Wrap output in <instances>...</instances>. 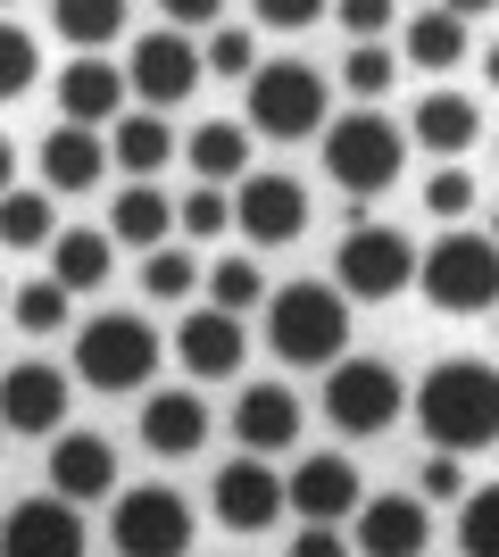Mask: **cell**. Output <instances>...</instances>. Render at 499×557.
<instances>
[{
    "label": "cell",
    "mask_w": 499,
    "mask_h": 557,
    "mask_svg": "<svg viewBox=\"0 0 499 557\" xmlns=\"http://www.w3.org/2000/svg\"><path fill=\"white\" fill-rule=\"evenodd\" d=\"M416 424L433 449H491L499 442V367L483 358H441L416 383Z\"/></svg>",
    "instance_id": "obj_1"
},
{
    "label": "cell",
    "mask_w": 499,
    "mask_h": 557,
    "mask_svg": "<svg viewBox=\"0 0 499 557\" xmlns=\"http://www.w3.org/2000/svg\"><path fill=\"white\" fill-rule=\"evenodd\" d=\"M266 349L284 367H333L350 349V292L341 283H284L266 300Z\"/></svg>",
    "instance_id": "obj_2"
},
{
    "label": "cell",
    "mask_w": 499,
    "mask_h": 557,
    "mask_svg": "<svg viewBox=\"0 0 499 557\" xmlns=\"http://www.w3.org/2000/svg\"><path fill=\"white\" fill-rule=\"evenodd\" d=\"M408 166V125H391V116L366 100V109H350L341 125L325 116V175L341 191H358V200H375V191L400 184Z\"/></svg>",
    "instance_id": "obj_3"
},
{
    "label": "cell",
    "mask_w": 499,
    "mask_h": 557,
    "mask_svg": "<svg viewBox=\"0 0 499 557\" xmlns=\"http://www.w3.org/2000/svg\"><path fill=\"white\" fill-rule=\"evenodd\" d=\"M416 283H425V300L441 308V317H483V308H499V242L450 225L416 258Z\"/></svg>",
    "instance_id": "obj_4"
},
{
    "label": "cell",
    "mask_w": 499,
    "mask_h": 557,
    "mask_svg": "<svg viewBox=\"0 0 499 557\" xmlns=\"http://www.w3.org/2000/svg\"><path fill=\"white\" fill-rule=\"evenodd\" d=\"M325 75L309 67V59H266V67H250V109H241V125L266 141H309L325 134Z\"/></svg>",
    "instance_id": "obj_5"
},
{
    "label": "cell",
    "mask_w": 499,
    "mask_h": 557,
    "mask_svg": "<svg viewBox=\"0 0 499 557\" xmlns=\"http://www.w3.org/2000/svg\"><path fill=\"white\" fill-rule=\"evenodd\" d=\"M400 408H408L400 367H383V358H350V349L325 367V417H333V433L375 442V433H391V424H400Z\"/></svg>",
    "instance_id": "obj_6"
},
{
    "label": "cell",
    "mask_w": 499,
    "mask_h": 557,
    "mask_svg": "<svg viewBox=\"0 0 499 557\" xmlns=\"http://www.w3.org/2000/svg\"><path fill=\"white\" fill-rule=\"evenodd\" d=\"M75 374L92 392H142L150 374H159V333L134 308H109V317H92V325L75 333Z\"/></svg>",
    "instance_id": "obj_7"
},
{
    "label": "cell",
    "mask_w": 499,
    "mask_h": 557,
    "mask_svg": "<svg viewBox=\"0 0 499 557\" xmlns=\"http://www.w3.org/2000/svg\"><path fill=\"white\" fill-rule=\"evenodd\" d=\"M333 283L350 292V300H400L408 283H416V242L391 225H375V216H358V225H341V250H333Z\"/></svg>",
    "instance_id": "obj_8"
},
{
    "label": "cell",
    "mask_w": 499,
    "mask_h": 557,
    "mask_svg": "<svg viewBox=\"0 0 499 557\" xmlns=\"http://www.w3.org/2000/svg\"><path fill=\"white\" fill-rule=\"evenodd\" d=\"M109 541L125 557H184L191 549V508L175 499L166 483H142V491H117V516H109Z\"/></svg>",
    "instance_id": "obj_9"
},
{
    "label": "cell",
    "mask_w": 499,
    "mask_h": 557,
    "mask_svg": "<svg viewBox=\"0 0 499 557\" xmlns=\"http://www.w3.org/2000/svg\"><path fill=\"white\" fill-rule=\"evenodd\" d=\"M234 225L250 233L259 250H291V242L309 233V184H300V175H275V166L241 175V191H234Z\"/></svg>",
    "instance_id": "obj_10"
},
{
    "label": "cell",
    "mask_w": 499,
    "mask_h": 557,
    "mask_svg": "<svg viewBox=\"0 0 499 557\" xmlns=\"http://www.w3.org/2000/svg\"><path fill=\"white\" fill-rule=\"evenodd\" d=\"M200 50L184 42V25H159V34H142L134 42V59H125V92H142V109H175V100L200 92Z\"/></svg>",
    "instance_id": "obj_11"
},
{
    "label": "cell",
    "mask_w": 499,
    "mask_h": 557,
    "mask_svg": "<svg viewBox=\"0 0 499 557\" xmlns=\"http://www.w3.org/2000/svg\"><path fill=\"white\" fill-rule=\"evenodd\" d=\"M284 516V474L266 458H225L216 466V524L225 533H266Z\"/></svg>",
    "instance_id": "obj_12"
},
{
    "label": "cell",
    "mask_w": 499,
    "mask_h": 557,
    "mask_svg": "<svg viewBox=\"0 0 499 557\" xmlns=\"http://www.w3.org/2000/svg\"><path fill=\"white\" fill-rule=\"evenodd\" d=\"M0 549L9 557H84V516H75V499H17L9 508V524H0Z\"/></svg>",
    "instance_id": "obj_13"
},
{
    "label": "cell",
    "mask_w": 499,
    "mask_h": 557,
    "mask_svg": "<svg viewBox=\"0 0 499 557\" xmlns=\"http://www.w3.org/2000/svg\"><path fill=\"white\" fill-rule=\"evenodd\" d=\"M358 549L366 557H425V541H433V516H425V499H408V491H383V499H358Z\"/></svg>",
    "instance_id": "obj_14"
},
{
    "label": "cell",
    "mask_w": 499,
    "mask_h": 557,
    "mask_svg": "<svg viewBox=\"0 0 499 557\" xmlns=\"http://www.w3.org/2000/svg\"><path fill=\"white\" fill-rule=\"evenodd\" d=\"M67 374L59 367H9L0 374V433H59L67 424Z\"/></svg>",
    "instance_id": "obj_15"
},
{
    "label": "cell",
    "mask_w": 499,
    "mask_h": 557,
    "mask_svg": "<svg viewBox=\"0 0 499 557\" xmlns=\"http://www.w3.org/2000/svg\"><path fill=\"white\" fill-rule=\"evenodd\" d=\"M175 349H184L191 383H225V374H241V358H250V333H241L234 308H200V317H184Z\"/></svg>",
    "instance_id": "obj_16"
},
{
    "label": "cell",
    "mask_w": 499,
    "mask_h": 557,
    "mask_svg": "<svg viewBox=\"0 0 499 557\" xmlns=\"http://www.w3.org/2000/svg\"><path fill=\"white\" fill-rule=\"evenodd\" d=\"M50 491L75 499V508H84V499H109V491H117V449L100 442V433H67V424H59V433H50Z\"/></svg>",
    "instance_id": "obj_17"
},
{
    "label": "cell",
    "mask_w": 499,
    "mask_h": 557,
    "mask_svg": "<svg viewBox=\"0 0 499 557\" xmlns=\"http://www.w3.org/2000/svg\"><path fill=\"white\" fill-rule=\"evenodd\" d=\"M209 442V399L200 392H150L142 399V449L150 458H200Z\"/></svg>",
    "instance_id": "obj_18"
},
{
    "label": "cell",
    "mask_w": 499,
    "mask_h": 557,
    "mask_svg": "<svg viewBox=\"0 0 499 557\" xmlns=\"http://www.w3.org/2000/svg\"><path fill=\"white\" fill-rule=\"evenodd\" d=\"M59 116H67V125H109V116H125V67L75 50L67 75H59Z\"/></svg>",
    "instance_id": "obj_19"
},
{
    "label": "cell",
    "mask_w": 499,
    "mask_h": 557,
    "mask_svg": "<svg viewBox=\"0 0 499 557\" xmlns=\"http://www.w3.org/2000/svg\"><path fill=\"white\" fill-rule=\"evenodd\" d=\"M284 499H291V516H325V524H341V516H350L366 491H358V466L325 449V458H300V466H291Z\"/></svg>",
    "instance_id": "obj_20"
},
{
    "label": "cell",
    "mask_w": 499,
    "mask_h": 557,
    "mask_svg": "<svg viewBox=\"0 0 499 557\" xmlns=\"http://www.w3.org/2000/svg\"><path fill=\"white\" fill-rule=\"evenodd\" d=\"M234 433H241V449H291L300 442V399L284 383H250L234 399Z\"/></svg>",
    "instance_id": "obj_21"
},
{
    "label": "cell",
    "mask_w": 499,
    "mask_h": 557,
    "mask_svg": "<svg viewBox=\"0 0 499 557\" xmlns=\"http://www.w3.org/2000/svg\"><path fill=\"white\" fill-rule=\"evenodd\" d=\"M416 141H425L433 159H466L483 141V109L466 92H433V100H416Z\"/></svg>",
    "instance_id": "obj_22"
},
{
    "label": "cell",
    "mask_w": 499,
    "mask_h": 557,
    "mask_svg": "<svg viewBox=\"0 0 499 557\" xmlns=\"http://www.w3.org/2000/svg\"><path fill=\"white\" fill-rule=\"evenodd\" d=\"M100 175H109V150L92 141V125H59L42 141V184L50 191H92Z\"/></svg>",
    "instance_id": "obj_23"
},
{
    "label": "cell",
    "mask_w": 499,
    "mask_h": 557,
    "mask_svg": "<svg viewBox=\"0 0 499 557\" xmlns=\"http://www.w3.org/2000/svg\"><path fill=\"white\" fill-rule=\"evenodd\" d=\"M184 159H191V175H200V184H241V175H250V125L209 116V125L184 141Z\"/></svg>",
    "instance_id": "obj_24"
},
{
    "label": "cell",
    "mask_w": 499,
    "mask_h": 557,
    "mask_svg": "<svg viewBox=\"0 0 499 557\" xmlns=\"http://www.w3.org/2000/svg\"><path fill=\"white\" fill-rule=\"evenodd\" d=\"M109 258H117V233H92V225L50 233V275L67 283V292H100V283H109Z\"/></svg>",
    "instance_id": "obj_25"
},
{
    "label": "cell",
    "mask_w": 499,
    "mask_h": 557,
    "mask_svg": "<svg viewBox=\"0 0 499 557\" xmlns=\"http://www.w3.org/2000/svg\"><path fill=\"white\" fill-rule=\"evenodd\" d=\"M109 125H117L109 159H117L125 175H134V184H142V175H159V166L175 159V134L159 125V109H142V116H109Z\"/></svg>",
    "instance_id": "obj_26"
},
{
    "label": "cell",
    "mask_w": 499,
    "mask_h": 557,
    "mask_svg": "<svg viewBox=\"0 0 499 557\" xmlns=\"http://www.w3.org/2000/svg\"><path fill=\"white\" fill-rule=\"evenodd\" d=\"M59 191H0V250H50V233H59V209H50Z\"/></svg>",
    "instance_id": "obj_27"
},
{
    "label": "cell",
    "mask_w": 499,
    "mask_h": 557,
    "mask_svg": "<svg viewBox=\"0 0 499 557\" xmlns=\"http://www.w3.org/2000/svg\"><path fill=\"white\" fill-rule=\"evenodd\" d=\"M50 25L75 50H109L125 34V0H50Z\"/></svg>",
    "instance_id": "obj_28"
},
{
    "label": "cell",
    "mask_w": 499,
    "mask_h": 557,
    "mask_svg": "<svg viewBox=\"0 0 499 557\" xmlns=\"http://www.w3.org/2000/svg\"><path fill=\"white\" fill-rule=\"evenodd\" d=\"M166 225H175V209H166V191H150V175L134 191H117V216H109V233H117L125 250H159Z\"/></svg>",
    "instance_id": "obj_29"
},
{
    "label": "cell",
    "mask_w": 499,
    "mask_h": 557,
    "mask_svg": "<svg viewBox=\"0 0 499 557\" xmlns=\"http://www.w3.org/2000/svg\"><path fill=\"white\" fill-rule=\"evenodd\" d=\"M408 59L433 75H450L458 59H466V17H450V9H425V17H408Z\"/></svg>",
    "instance_id": "obj_30"
},
{
    "label": "cell",
    "mask_w": 499,
    "mask_h": 557,
    "mask_svg": "<svg viewBox=\"0 0 499 557\" xmlns=\"http://www.w3.org/2000/svg\"><path fill=\"white\" fill-rule=\"evenodd\" d=\"M200 283H209V300L234 308V317H250V308L266 300V275L250 267V258H216V267H200Z\"/></svg>",
    "instance_id": "obj_31"
},
{
    "label": "cell",
    "mask_w": 499,
    "mask_h": 557,
    "mask_svg": "<svg viewBox=\"0 0 499 557\" xmlns=\"http://www.w3.org/2000/svg\"><path fill=\"white\" fill-rule=\"evenodd\" d=\"M142 292L150 300H191V292H200V258L191 250H142Z\"/></svg>",
    "instance_id": "obj_32"
},
{
    "label": "cell",
    "mask_w": 499,
    "mask_h": 557,
    "mask_svg": "<svg viewBox=\"0 0 499 557\" xmlns=\"http://www.w3.org/2000/svg\"><path fill=\"white\" fill-rule=\"evenodd\" d=\"M34 75H42V50H34V34L0 17V100H25V92H34Z\"/></svg>",
    "instance_id": "obj_33"
},
{
    "label": "cell",
    "mask_w": 499,
    "mask_h": 557,
    "mask_svg": "<svg viewBox=\"0 0 499 557\" xmlns=\"http://www.w3.org/2000/svg\"><path fill=\"white\" fill-rule=\"evenodd\" d=\"M458 549L466 557H499V483L458 499Z\"/></svg>",
    "instance_id": "obj_34"
},
{
    "label": "cell",
    "mask_w": 499,
    "mask_h": 557,
    "mask_svg": "<svg viewBox=\"0 0 499 557\" xmlns=\"http://www.w3.org/2000/svg\"><path fill=\"white\" fill-rule=\"evenodd\" d=\"M475 200H483V191H475V175H466L458 159H441V166H433V184H425V209L441 216V225H466V216H475Z\"/></svg>",
    "instance_id": "obj_35"
},
{
    "label": "cell",
    "mask_w": 499,
    "mask_h": 557,
    "mask_svg": "<svg viewBox=\"0 0 499 557\" xmlns=\"http://www.w3.org/2000/svg\"><path fill=\"white\" fill-rule=\"evenodd\" d=\"M341 84H350L358 100H383L391 84H400V59H391L383 42H358L350 59H341Z\"/></svg>",
    "instance_id": "obj_36"
},
{
    "label": "cell",
    "mask_w": 499,
    "mask_h": 557,
    "mask_svg": "<svg viewBox=\"0 0 499 557\" xmlns=\"http://www.w3.org/2000/svg\"><path fill=\"white\" fill-rule=\"evenodd\" d=\"M67 300H75V292L59 275L25 283V292H17V333H59V325H67Z\"/></svg>",
    "instance_id": "obj_37"
},
{
    "label": "cell",
    "mask_w": 499,
    "mask_h": 557,
    "mask_svg": "<svg viewBox=\"0 0 499 557\" xmlns=\"http://www.w3.org/2000/svg\"><path fill=\"white\" fill-rule=\"evenodd\" d=\"M200 67H216V75H250V67H259V42H250V25H216L209 50H200Z\"/></svg>",
    "instance_id": "obj_38"
},
{
    "label": "cell",
    "mask_w": 499,
    "mask_h": 557,
    "mask_svg": "<svg viewBox=\"0 0 499 557\" xmlns=\"http://www.w3.org/2000/svg\"><path fill=\"white\" fill-rule=\"evenodd\" d=\"M175 225H184L191 233V242H216V233H225V225H234V200H225V191H191V200H184V209H175Z\"/></svg>",
    "instance_id": "obj_39"
},
{
    "label": "cell",
    "mask_w": 499,
    "mask_h": 557,
    "mask_svg": "<svg viewBox=\"0 0 499 557\" xmlns=\"http://www.w3.org/2000/svg\"><path fill=\"white\" fill-rule=\"evenodd\" d=\"M333 17L350 25V42H383L391 17H400V0H333Z\"/></svg>",
    "instance_id": "obj_40"
},
{
    "label": "cell",
    "mask_w": 499,
    "mask_h": 557,
    "mask_svg": "<svg viewBox=\"0 0 499 557\" xmlns=\"http://www.w3.org/2000/svg\"><path fill=\"white\" fill-rule=\"evenodd\" d=\"M250 9H259V25H275V34H309L333 0H250Z\"/></svg>",
    "instance_id": "obj_41"
},
{
    "label": "cell",
    "mask_w": 499,
    "mask_h": 557,
    "mask_svg": "<svg viewBox=\"0 0 499 557\" xmlns=\"http://www.w3.org/2000/svg\"><path fill=\"white\" fill-rule=\"evenodd\" d=\"M425 499H466V466H458V449L425 458Z\"/></svg>",
    "instance_id": "obj_42"
},
{
    "label": "cell",
    "mask_w": 499,
    "mask_h": 557,
    "mask_svg": "<svg viewBox=\"0 0 499 557\" xmlns=\"http://www.w3.org/2000/svg\"><path fill=\"white\" fill-rule=\"evenodd\" d=\"M166 17L175 25H216V9H225V0H159Z\"/></svg>",
    "instance_id": "obj_43"
},
{
    "label": "cell",
    "mask_w": 499,
    "mask_h": 557,
    "mask_svg": "<svg viewBox=\"0 0 499 557\" xmlns=\"http://www.w3.org/2000/svg\"><path fill=\"white\" fill-rule=\"evenodd\" d=\"M441 9H450V17H466V25H475V17H491L499 0H441Z\"/></svg>",
    "instance_id": "obj_44"
},
{
    "label": "cell",
    "mask_w": 499,
    "mask_h": 557,
    "mask_svg": "<svg viewBox=\"0 0 499 557\" xmlns=\"http://www.w3.org/2000/svg\"><path fill=\"white\" fill-rule=\"evenodd\" d=\"M17 184V150H9V134H0V191Z\"/></svg>",
    "instance_id": "obj_45"
},
{
    "label": "cell",
    "mask_w": 499,
    "mask_h": 557,
    "mask_svg": "<svg viewBox=\"0 0 499 557\" xmlns=\"http://www.w3.org/2000/svg\"><path fill=\"white\" fill-rule=\"evenodd\" d=\"M483 84H491V92H499V42L483 50Z\"/></svg>",
    "instance_id": "obj_46"
},
{
    "label": "cell",
    "mask_w": 499,
    "mask_h": 557,
    "mask_svg": "<svg viewBox=\"0 0 499 557\" xmlns=\"http://www.w3.org/2000/svg\"><path fill=\"white\" fill-rule=\"evenodd\" d=\"M491 242H499V209H491Z\"/></svg>",
    "instance_id": "obj_47"
},
{
    "label": "cell",
    "mask_w": 499,
    "mask_h": 557,
    "mask_svg": "<svg viewBox=\"0 0 499 557\" xmlns=\"http://www.w3.org/2000/svg\"><path fill=\"white\" fill-rule=\"evenodd\" d=\"M0 9H9V0H0Z\"/></svg>",
    "instance_id": "obj_48"
},
{
    "label": "cell",
    "mask_w": 499,
    "mask_h": 557,
    "mask_svg": "<svg viewBox=\"0 0 499 557\" xmlns=\"http://www.w3.org/2000/svg\"><path fill=\"white\" fill-rule=\"evenodd\" d=\"M491 449H499V442H491Z\"/></svg>",
    "instance_id": "obj_49"
}]
</instances>
